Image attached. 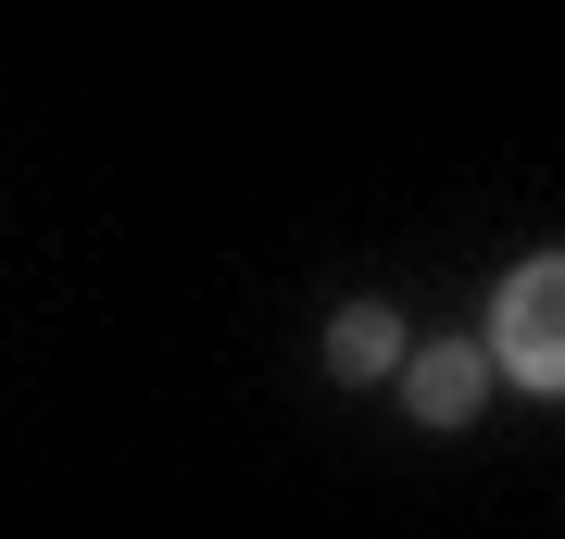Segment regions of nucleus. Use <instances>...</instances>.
Returning a JSON list of instances; mask_svg holds the SVG:
<instances>
[{"label":"nucleus","instance_id":"2","mask_svg":"<svg viewBox=\"0 0 565 539\" xmlns=\"http://www.w3.org/2000/svg\"><path fill=\"white\" fill-rule=\"evenodd\" d=\"M390 377H403V414H415V427H465V414H478V377H490V352L440 339V352H403Z\"/></svg>","mask_w":565,"mask_h":539},{"label":"nucleus","instance_id":"1","mask_svg":"<svg viewBox=\"0 0 565 539\" xmlns=\"http://www.w3.org/2000/svg\"><path fill=\"white\" fill-rule=\"evenodd\" d=\"M490 364H503L515 389H565V263L541 251V263H515L503 277V301H490Z\"/></svg>","mask_w":565,"mask_h":539},{"label":"nucleus","instance_id":"3","mask_svg":"<svg viewBox=\"0 0 565 539\" xmlns=\"http://www.w3.org/2000/svg\"><path fill=\"white\" fill-rule=\"evenodd\" d=\"M327 364H340V377H390V364H403V314H390V301H352V314L327 326Z\"/></svg>","mask_w":565,"mask_h":539}]
</instances>
